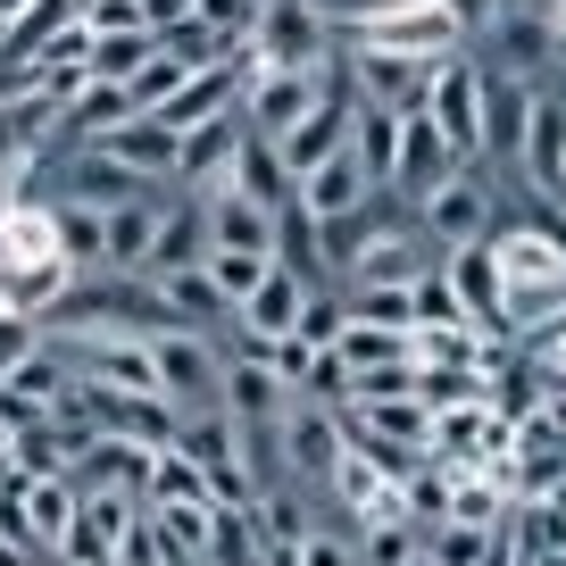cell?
<instances>
[{"label": "cell", "instance_id": "e0dca14e", "mask_svg": "<svg viewBox=\"0 0 566 566\" xmlns=\"http://www.w3.org/2000/svg\"><path fill=\"white\" fill-rule=\"evenodd\" d=\"M150 301H159V317L167 325H192V334H209V325H233V301L209 283V266H176V275H159L150 283Z\"/></svg>", "mask_w": 566, "mask_h": 566}, {"label": "cell", "instance_id": "5b68a950", "mask_svg": "<svg viewBox=\"0 0 566 566\" xmlns=\"http://www.w3.org/2000/svg\"><path fill=\"white\" fill-rule=\"evenodd\" d=\"M266 442H275V467H283V475L317 492L325 467L342 459V417H334L325 400H308V391H292V400H283V417L266 424Z\"/></svg>", "mask_w": 566, "mask_h": 566}, {"label": "cell", "instance_id": "7bdbcfd3", "mask_svg": "<svg viewBox=\"0 0 566 566\" xmlns=\"http://www.w3.org/2000/svg\"><path fill=\"white\" fill-rule=\"evenodd\" d=\"M442 9L459 18V34L475 42V34H492V25H500V9H509V0H442Z\"/></svg>", "mask_w": 566, "mask_h": 566}, {"label": "cell", "instance_id": "52a82bcc", "mask_svg": "<svg viewBox=\"0 0 566 566\" xmlns=\"http://www.w3.org/2000/svg\"><path fill=\"white\" fill-rule=\"evenodd\" d=\"M424 117L450 134V150H459V159H483V67H475L467 51H450L442 67H433Z\"/></svg>", "mask_w": 566, "mask_h": 566}, {"label": "cell", "instance_id": "9c48e42d", "mask_svg": "<svg viewBox=\"0 0 566 566\" xmlns=\"http://www.w3.org/2000/svg\"><path fill=\"white\" fill-rule=\"evenodd\" d=\"M92 150H101V159H117L134 184H176L184 134H176V125H159V117H117V125H101V134H92Z\"/></svg>", "mask_w": 566, "mask_h": 566}, {"label": "cell", "instance_id": "d6986e66", "mask_svg": "<svg viewBox=\"0 0 566 566\" xmlns=\"http://www.w3.org/2000/svg\"><path fill=\"white\" fill-rule=\"evenodd\" d=\"M51 250L75 275H108V209H92V200H51Z\"/></svg>", "mask_w": 566, "mask_h": 566}, {"label": "cell", "instance_id": "60d3db41", "mask_svg": "<svg viewBox=\"0 0 566 566\" xmlns=\"http://www.w3.org/2000/svg\"><path fill=\"white\" fill-rule=\"evenodd\" d=\"M117 566H159V542H150V500L125 516V533H117Z\"/></svg>", "mask_w": 566, "mask_h": 566}, {"label": "cell", "instance_id": "ee69618b", "mask_svg": "<svg viewBox=\"0 0 566 566\" xmlns=\"http://www.w3.org/2000/svg\"><path fill=\"white\" fill-rule=\"evenodd\" d=\"M0 566H42V558H34L25 542H9V533H0Z\"/></svg>", "mask_w": 566, "mask_h": 566}, {"label": "cell", "instance_id": "ac0fdd59", "mask_svg": "<svg viewBox=\"0 0 566 566\" xmlns=\"http://www.w3.org/2000/svg\"><path fill=\"white\" fill-rule=\"evenodd\" d=\"M301 301H308V283L292 275V266H266L259 283H250V301L233 308V334H259V342H275V334H292L301 325Z\"/></svg>", "mask_w": 566, "mask_h": 566}, {"label": "cell", "instance_id": "5bb4252c", "mask_svg": "<svg viewBox=\"0 0 566 566\" xmlns=\"http://www.w3.org/2000/svg\"><path fill=\"white\" fill-rule=\"evenodd\" d=\"M433 67L442 59H408V51H350V84L367 92V101H384V108H417L424 92H433Z\"/></svg>", "mask_w": 566, "mask_h": 566}, {"label": "cell", "instance_id": "83f0119b", "mask_svg": "<svg viewBox=\"0 0 566 566\" xmlns=\"http://www.w3.org/2000/svg\"><path fill=\"white\" fill-rule=\"evenodd\" d=\"M134 192H142V184L125 176L117 159H101V150L84 142V159L67 167V192H59V200H92V209H117V200H134Z\"/></svg>", "mask_w": 566, "mask_h": 566}, {"label": "cell", "instance_id": "484cf974", "mask_svg": "<svg viewBox=\"0 0 566 566\" xmlns=\"http://www.w3.org/2000/svg\"><path fill=\"white\" fill-rule=\"evenodd\" d=\"M350 542H358V566H408V558L424 549V533L408 525L400 509H367V516L350 525Z\"/></svg>", "mask_w": 566, "mask_h": 566}, {"label": "cell", "instance_id": "3957f363", "mask_svg": "<svg viewBox=\"0 0 566 566\" xmlns=\"http://www.w3.org/2000/svg\"><path fill=\"white\" fill-rule=\"evenodd\" d=\"M150 375L176 400V417L184 408H226V350L192 325H150Z\"/></svg>", "mask_w": 566, "mask_h": 566}, {"label": "cell", "instance_id": "836d02e7", "mask_svg": "<svg viewBox=\"0 0 566 566\" xmlns=\"http://www.w3.org/2000/svg\"><path fill=\"white\" fill-rule=\"evenodd\" d=\"M150 51H159V34H150V25H125V34H92V75H101V84H125V75H134Z\"/></svg>", "mask_w": 566, "mask_h": 566}, {"label": "cell", "instance_id": "ba28073f", "mask_svg": "<svg viewBox=\"0 0 566 566\" xmlns=\"http://www.w3.org/2000/svg\"><path fill=\"white\" fill-rule=\"evenodd\" d=\"M325 75H334V59H325V67H266V75H250V84H242L233 117H242L250 134H266V142H275L292 117H308V101L325 92Z\"/></svg>", "mask_w": 566, "mask_h": 566}, {"label": "cell", "instance_id": "ab89813d", "mask_svg": "<svg viewBox=\"0 0 566 566\" xmlns=\"http://www.w3.org/2000/svg\"><path fill=\"white\" fill-rule=\"evenodd\" d=\"M25 350H42V317H18V308H0V375L18 367Z\"/></svg>", "mask_w": 566, "mask_h": 566}, {"label": "cell", "instance_id": "44dd1931", "mask_svg": "<svg viewBox=\"0 0 566 566\" xmlns=\"http://www.w3.org/2000/svg\"><path fill=\"white\" fill-rule=\"evenodd\" d=\"M226 176L242 184V192L259 200V209H275V217L292 209V192H301V184H292V167L275 159V142H266V134H250V125H242V142H233V167H226Z\"/></svg>", "mask_w": 566, "mask_h": 566}, {"label": "cell", "instance_id": "f6af8a7d", "mask_svg": "<svg viewBox=\"0 0 566 566\" xmlns=\"http://www.w3.org/2000/svg\"><path fill=\"white\" fill-rule=\"evenodd\" d=\"M9 475H18V459H9V424H0V483H9Z\"/></svg>", "mask_w": 566, "mask_h": 566}, {"label": "cell", "instance_id": "603a6c76", "mask_svg": "<svg viewBox=\"0 0 566 566\" xmlns=\"http://www.w3.org/2000/svg\"><path fill=\"white\" fill-rule=\"evenodd\" d=\"M283 400H292V384H283V375H266L259 358H226V417H233V424H275Z\"/></svg>", "mask_w": 566, "mask_h": 566}, {"label": "cell", "instance_id": "7402d4cb", "mask_svg": "<svg viewBox=\"0 0 566 566\" xmlns=\"http://www.w3.org/2000/svg\"><path fill=\"white\" fill-rule=\"evenodd\" d=\"M525 108H533V92L516 84V75H492V67H483V167H509V159H516Z\"/></svg>", "mask_w": 566, "mask_h": 566}, {"label": "cell", "instance_id": "d6a6232c", "mask_svg": "<svg viewBox=\"0 0 566 566\" xmlns=\"http://www.w3.org/2000/svg\"><path fill=\"white\" fill-rule=\"evenodd\" d=\"M142 500H150V509H167V500H209V475L167 442V450H150V483H142Z\"/></svg>", "mask_w": 566, "mask_h": 566}, {"label": "cell", "instance_id": "d4e9b609", "mask_svg": "<svg viewBox=\"0 0 566 566\" xmlns=\"http://www.w3.org/2000/svg\"><path fill=\"white\" fill-rule=\"evenodd\" d=\"M334 350L350 358V375L417 367V334H408V325H367V317H350V325H342V342H334Z\"/></svg>", "mask_w": 566, "mask_h": 566}, {"label": "cell", "instance_id": "9a60e30c", "mask_svg": "<svg viewBox=\"0 0 566 566\" xmlns=\"http://www.w3.org/2000/svg\"><path fill=\"white\" fill-rule=\"evenodd\" d=\"M292 200H301V209L317 217V226H342V217H358L367 200H384V192H375V184L358 176V159H350V150H334V159H317V167L301 176V192H292Z\"/></svg>", "mask_w": 566, "mask_h": 566}, {"label": "cell", "instance_id": "7a4b0ae2", "mask_svg": "<svg viewBox=\"0 0 566 566\" xmlns=\"http://www.w3.org/2000/svg\"><path fill=\"white\" fill-rule=\"evenodd\" d=\"M500 226V192H492V176H483V159H467V167H450L433 192L417 200V233L433 242V259L442 250H467V242H483V233Z\"/></svg>", "mask_w": 566, "mask_h": 566}, {"label": "cell", "instance_id": "c3c4849f", "mask_svg": "<svg viewBox=\"0 0 566 566\" xmlns=\"http://www.w3.org/2000/svg\"><path fill=\"white\" fill-rule=\"evenodd\" d=\"M509 9H525V0H509Z\"/></svg>", "mask_w": 566, "mask_h": 566}, {"label": "cell", "instance_id": "7c38bea8", "mask_svg": "<svg viewBox=\"0 0 566 566\" xmlns=\"http://www.w3.org/2000/svg\"><path fill=\"white\" fill-rule=\"evenodd\" d=\"M516 167H525V184H533L542 200H558V176H566V101L533 92L525 134H516Z\"/></svg>", "mask_w": 566, "mask_h": 566}, {"label": "cell", "instance_id": "8992f818", "mask_svg": "<svg viewBox=\"0 0 566 566\" xmlns=\"http://www.w3.org/2000/svg\"><path fill=\"white\" fill-rule=\"evenodd\" d=\"M342 142H350V75L334 67V75H325V92L308 101V117H292V125L275 134V159L292 167V184H301L317 159H334Z\"/></svg>", "mask_w": 566, "mask_h": 566}, {"label": "cell", "instance_id": "d590c367", "mask_svg": "<svg viewBox=\"0 0 566 566\" xmlns=\"http://www.w3.org/2000/svg\"><path fill=\"white\" fill-rule=\"evenodd\" d=\"M342 301H350V317H367V325H408V334H417V292H408V283H358Z\"/></svg>", "mask_w": 566, "mask_h": 566}, {"label": "cell", "instance_id": "f1b7e54d", "mask_svg": "<svg viewBox=\"0 0 566 566\" xmlns=\"http://www.w3.org/2000/svg\"><path fill=\"white\" fill-rule=\"evenodd\" d=\"M200 566H266V542H259V525H250V509H217L209 516V549H200Z\"/></svg>", "mask_w": 566, "mask_h": 566}, {"label": "cell", "instance_id": "2e32d148", "mask_svg": "<svg viewBox=\"0 0 566 566\" xmlns=\"http://www.w3.org/2000/svg\"><path fill=\"white\" fill-rule=\"evenodd\" d=\"M358 159V176L375 184V192H391V159H400V108L367 101V92L350 84V142H342Z\"/></svg>", "mask_w": 566, "mask_h": 566}, {"label": "cell", "instance_id": "8d00e7d4", "mask_svg": "<svg viewBox=\"0 0 566 566\" xmlns=\"http://www.w3.org/2000/svg\"><path fill=\"white\" fill-rule=\"evenodd\" d=\"M417 325H467V308H459V292H450V275H442V259L433 266H417Z\"/></svg>", "mask_w": 566, "mask_h": 566}, {"label": "cell", "instance_id": "cb8c5ba5", "mask_svg": "<svg viewBox=\"0 0 566 566\" xmlns=\"http://www.w3.org/2000/svg\"><path fill=\"white\" fill-rule=\"evenodd\" d=\"M233 142H242V117H200V125H184V150H176V176L184 184H217L233 167Z\"/></svg>", "mask_w": 566, "mask_h": 566}, {"label": "cell", "instance_id": "ffe728a7", "mask_svg": "<svg viewBox=\"0 0 566 566\" xmlns=\"http://www.w3.org/2000/svg\"><path fill=\"white\" fill-rule=\"evenodd\" d=\"M200 250H209V233H200V200H184V209H167V200H159V226H150V250H142L134 275L159 283V275H176V266H192Z\"/></svg>", "mask_w": 566, "mask_h": 566}, {"label": "cell", "instance_id": "bcb514c9", "mask_svg": "<svg viewBox=\"0 0 566 566\" xmlns=\"http://www.w3.org/2000/svg\"><path fill=\"white\" fill-rule=\"evenodd\" d=\"M408 566H433V558H424V549H417V558H408Z\"/></svg>", "mask_w": 566, "mask_h": 566}, {"label": "cell", "instance_id": "b9f144b4", "mask_svg": "<svg viewBox=\"0 0 566 566\" xmlns=\"http://www.w3.org/2000/svg\"><path fill=\"white\" fill-rule=\"evenodd\" d=\"M84 25L92 34H125V25H150V18H142V0H84Z\"/></svg>", "mask_w": 566, "mask_h": 566}, {"label": "cell", "instance_id": "f546056e", "mask_svg": "<svg viewBox=\"0 0 566 566\" xmlns=\"http://www.w3.org/2000/svg\"><path fill=\"white\" fill-rule=\"evenodd\" d=\"M117 117H134V101H125V84H101L92 75L84 92H67V108H59V134H101V125H117Z\"/></svg>", "mask_w": 566, "mask_h": 566}, {"label": "cell", "instance_id": "74e56055", "mask_svg": "<svg viewBox=\"0 0 566 566\" xmlns=\"http://www.w3.org/2000/svg\"><path fill=\"white\" fill-rule=\"evenodd\" d=\"M350 384H358V375H350V358H342V350H308V375H301L308 400L342 408V400H350Z\"/></svg>", "mask_w": 566, "mask_h": 566}, {"label": "cell", "instance_id": "f35d334b", "mask_svg": "<svg viewBox=\"0 0 566 566\" xmlns=\"http://www.w3.org/2000/svg\"><path fill=\"white\" fill-rule=\"evenodd\" d=\"M292 558H301V566H358V542L342 525H308L301 542H292Z\"/></svg>", "mask_w": 566, "mask_h": 566}, {"label": "cell", "instance_id": "7dc6e473", "mask_svg": "<svg viewBox=\"0 0 566 566\" xmlns=\"http://www.w3.org/2000/svg\"><path fill=\"white\" fill-rule=\"evenodd\" d=\"M558 209H566V176H558Z\"/></svg>", "mask_w": 566, "mask_h": 566}, {"label": "cell", "instance_id": "4fadbf2b", "mask_svg": "<svg viewBox=\"0 0 566 566\" xmlns=\"http://www.w3.org/2000/svg\"><path fill=\"white\" fill-rule=\"evenodd\" d=\"M242 84H250V67H242V59H217V67H192V75H184V84L167 92V101L150 108V117L184 134V125H200V117H226V108L242 101Z\"/></svg>", "mask_w": 566, "mask_h": 566}, {"label": "cell", "instance_id": "8fae6325", "mask_svg": "<svg viewBox=\"0 0 566 566\" xmlns=\"http://www.w3.org/2000/svg\"><path fill=\"white\" fill-rule=\"evenodd\" d=\"M450 167H467V159L450 150L442 125L424 117V101H417V108H400V159H391V192H400V200H424L433 184L450 176Z\"/></svg>", "mask_w": 566, "mask_h": 566}, {"label": "cell", "instance_id": "4dcf8cb0", "mask_svg": "<svg viewBox=\"0 0 566 566\" xmlns=\"http://www.w3.org/2000/svg\"><path fill=\"white\" fill-rule=\"evenodd\" d=\"M509 525V516H500ZM483 549H492V525H467V516H433L424 525V558L433 566H475Z\"/></svg>", "mask_w": 566, "mask_h": 566}, {"label": "cell", "instance_id": "4316f807", "mask_svg": "<svg viewBox=\"0 0 566 566\" xmlns=\"http://www.w3.org/2000/svg\"><path fill=\"white\" fill-rule=\"evenodd\" d=\"M150 226H159V200H150V192H134V200L108 209V275H134V266H142Z\"/></svg>", "mask_w": 566, "mask_h": 566}, {"label": "cell", "instance_id": "30bf717a", "mask_svg": "<svg viewBox=\"0 0 566 566\" xmlns=\"http://www.w3.org/2000/svg\"><path fill=\"white\" fill-rule=\"evenodd\" d=\"M200 233L209 250H275V209H259L233 176H217L200 184Z\"/></svg>", "mask_w": 566, "mask_h": 566}, {"label": "cell", "instance_id": "e575fe53", "mask_svg": "<svg viewBox=\"0 0 566 566\" xmlns=\"http://www.w3.org/2000/svg\"><path fill=\"white\" fill-rule=\"evenodd\" d=\"M200 266H209V283L226 292L233 308H242V301H250V283L275 266V250H200Z\"/></svg>", "mask_w": 566, "mask_h": 566}, {"label": "cell", "instance_id": "1f68e13d", "mask_svg": "<svg viewBox=\"0 0 566 566\" xmlns=\"http://www.w3.org/2000/svg\"><path fill=\"white\" fill-rule=\"evenodd\" d=\"M342 325H350V301H342V283H308L301 301V325H292V342H308V350H334Z\"/></svg>", "mask_w": 566, "mask_h": 566}, {"label": "cell", "instance_id": "277c9868", "mask_svg": "<svg viewBox=\"0 0 566 566\" xmlns=\"http://www.w3.org/2000/svg\"><path fill=\"white\" fill-rule=\"evenodd\" d=\"M325 9H308V0H259V9H250V42H242V67L250 75H266V67H325Z\"/></svg>", "mask_w": 566, "mask_h": 566}, {"label": "cell", "instance_id": "6da1fadb", "mask_svg": "<svg viewBox=\"0 0 566 566\" xmlns=\"http://www.w3.org/2000/svg\"><path fill=\"white\" fill-rule=\"evenodd\" d=\"M500 266V317H509V342L525 325L558 317L566 308V233H542V226H492L483 233Z\"/></svg>", "mask_w": 566, "mask_h": 566}]
</instances>
